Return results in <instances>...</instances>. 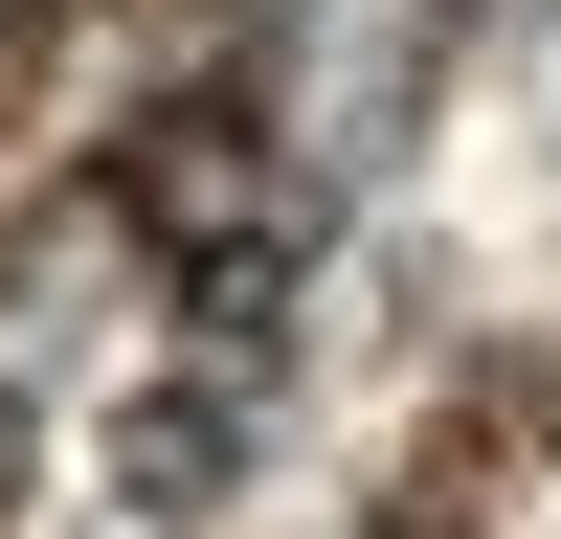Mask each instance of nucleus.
<instances>
[{"label":"nucleus","mask_w":561,"mask_h":539,"mask_svg":"<svg viewBox=\"0 0 561 539\" xmlns=\"http://www.w3.org/2000/svg\"><path fill=\"white\" fill-rule=\"evenodd\" d=\"M90 203H113L203 314L270 293V248H293V180H270V113H248V90H158V113L113 135V180H90Z\"/></svg>","instance_id":"nucleus-1"},{"label":"nucleus","mask_w":561,"mask_h":539,"mask_svg":"<svg viewBox=\"0 0 561 539\" xmlns=\"http://www.w3.org/2000/svg\"><path fill=\"white\" fill-rule=\"evenodd\" d=\"M113 472H135V494H203V472H225V382H158V404H113Z\"/></svg>","instance_id":"nucleus-2"},{"label":"nucleus","mask_w":561,"mask_h":539,"mask_svg":"<svg viewBox=\"0 0 561 539\" xmlns=\"http://www.w3.org/2000/svg\"><path fill=\"white\" fill-rule=\"evenodd\" d=\"M23 472H45V404H23V382H0V494H23Z\"/></svg>","instance_id":"nucleus-4"},{"label":"nucleus","mask_w":561,"mask_h":539,"mask_svg":"<svg viewBox=\"0 0 561 539\" xmlns=\"http://www.w3.org/2000/svg\"><path fill=\"white\" fill-rule=\"evenodd\" d=\"M45 23H68V0H0V135L45 113Z\"/></svg>","instance_id":"nucleus-3"}]
</instances>
